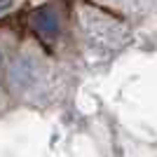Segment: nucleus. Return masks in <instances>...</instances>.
<instances>
[{
    "instance_id": "1",
    "label": "nucleus",
    "mask_w": 157,
    "mask_h": 157,
    "mask_svg": "<svg viewBox=\"0 0 157 157\" xmlns=\"http://www.w3.org/2000/svg\"><path fill=\"white\" fill-rule=\"evenodd\" d=\"M31 24L45 40H54L59 35V31H61L59 14L54 12L52 7H40V10H35L33 17H31Z\"/></svg>"
},
{
    "instance_id": "2",
    "label": "nucleus",
    "mask_w": 157,
    "mask_h": 157,
    "mask_svg": "<svg viewBox=\"0 0 157 157\" xmlns=\"http://www.w3.org/2000/svg\"><path fill=\"white\" fill-rule=\"evenodd\" d=\"M10 7H12V0H0V14H5Z\"/></svg>"
},
{
    "instance_id": "3",
    "label": "nucleus",
    "mask_w": 157,
    "mask_h": 157,
    "mask_svg": "<svg viewBox=\"0 0 157 157\" xmlns=\"http://www.w3.org/2000/svg\"><path fill=\"white\" fill-rule=\"evenodd\" d=\"M0 63H2V54H0Z\"/></svg>"
}]
</instances>
